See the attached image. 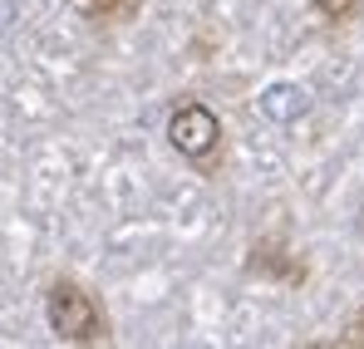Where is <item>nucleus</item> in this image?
Returning <instances> with one entry per match:
<instances>
[{
  "mask_svg": "<svg viewBox=\"0 0 364 349\" xmlns=\"http://www.w3.org/2000/svg\"><path fill=\"white\" fill-rule=\"evenodd\" d=\"M246 271H251V276H266V281H276V286H305V261L296 251H286L281 241H271V236L251 246Z\"/></svg>",
  "mask_w": 364,
  "mask_h": 349,
  "instance_id": "nucleus-3",
  "label": "nucleus"
},
{
  "mask_svg": "<svg viewBox=\"0 0 364 349\" xmlns=\"http://www.w3.org/2000/svg\"><path fill=\"white\" fill-rule=\"evenodd\" d=\"M310 5H315V15L330 20V25H345V20H355V10H360V0H310Z\"/></svg>",
  "mask_w": 364,
  "mask_h": 349,
  "instance_id": "nucleus-5",
  "label": "nucleus"
},
{
  "mask_svg": "<svg viewBox=\"0 0 364 349\" xmlns=\"http://www.w3.org/2000/svg\"><path fill=\"white\" fill-rule=\"evenodd\" d=\"M168 143L178 148L187 163L197 168H212L217 153H222V123L207 104H182L178 114L168 118Z\"/></svg>",
  "mask_w": 364,
  "mask_h": 349,
  "instance_id": "nucleus-2",
  "label": "nucleus"
},
{
  "mask_svg": "<svg viewBox=\"0 0 364 349\" xmlns=\"http://www.w3.org/2000/svg\"><path fill=\"white\" fill-rule=\"evenodd\" d=\"M45 320H50V330L60 335L64 345H104L109 340V320H104V310H99V300L89 286H79V281H50V291H45Z\"/></svg>",
  "mask_w": 364,
  "mask_h": 349,
  "instance_id": "nucleus-1",
  "label": "nucleus"
},
{
  "mask_svg": "<svg viewBox=\"0 0 364 349\" xmlns=\"http://www.w3.org/2000/svg\"><path fill=\"white\" fill-rule=\"evenodd\" d=\"M79 5H89V10H94V15H99V20H133V15H138V5H143V0H79Z\"/></svg>",
  "mask_w": 364,
  "mask_h": 349,
  "instance_id": "nucleus-4",
  "label": "nucleus"
}]
</instances>
